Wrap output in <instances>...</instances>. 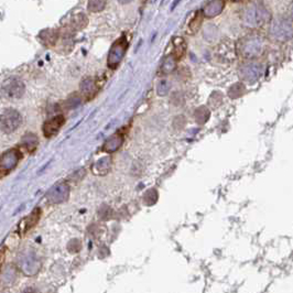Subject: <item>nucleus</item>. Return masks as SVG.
Segmentation results:
<instances>
[{"instance_id":"nucleus-7","label":"nucleus","mask_w":293,"mask_h":293,"mask_svg":"<svg viewBox=\"0 0 293 293\" xmlns=\"http://www.w3.org/2000/svg\"><path fill=\"white\" fill-rule=\"evenodd\" d=\"M20 268L27 276H34L39 270V263H36L34 257H26L20 263Z\"/></svg>"},{"instance_id":"nucleus-3","label":"nucleus","mask_w":293,"mask_h":293,"mask_svg":"<svg viewBox=\"0 0 293 293\" xmlns=\"http://www.w3.org/2000/svg\"><path fill=\"white\" fill-rule=\"evenodd\" d=\"M20 158V153L18 150L11 149L9 151H7L0 156V172L1 173H8L10 172L12 169H15V166L18 164Z\"/></svg>"},{"instance_id":"nucleus-2","label":"nucleus","mask_w":293,"mask_h":293,"mask_svg":"<svg viewBox=\"0 0 293 293\" xmlns=\"http://www.w3.org/2000/svg\"><path fill=\"white\" fill-rule=\"evenodd\" d=\"M1 92L8 98L18 99L21 98L26 92V85L18 77H9L1 84Z\"/></svg>"},{"instance_id":"nucleus-11","label":"nucleus","mask_w":293,"mask_h":293,"mask_svg":"<svg viewBox=\"0 0 293 293\" xmlns=\"http://www.w3.org/2000/svg\"><path fill=\"white\" fill-rule=\"evenodd\" d=\"M36 144H38V138H36V136L31 135V139H29V135L24 137V146H26V148H28L29 150L35 149Z\"/></svg>"},{"instance_id":"nucleus-8","label":"nucleus","mask_w":293,"mask_h":293,"mask_svg":"<svg viewBox=\"0 0 293 293\" xmlns=\"http://www.w3.org/2000/svg\"><path fill=\"white\" fill-rule=\"evenodd\" d=\"M81 91H82L85 96H93L96 92L95 82L92 79H85L82 84H81Z\"/></svg>"},{"instance_id":"nucleus-9","label":"nucleus","mask_w":293,"mask_h":293,"mask_svg":"<svg viewBox=\"0 0 293 293\" xmlns=\"http://www.w3.org/2000/svg\"><path fill=\"white\" fill-rule=\"evenodd\" d=\"M121 144H123V138H121L119 135L112 136L107 141H106V144L104 145V149L106 151H109V152L115 151V150L119 148Z\"/></svg>"},{"instance_id":"nucleus-5","label":"nucleus","mask_w":293,"mask_h":293,"mask_svg":"<svg viewBox=\"0 0 293 293\" xmlns=\"http://www.w3.org/2000/svg\"><path fill=\"white\" fill-rule=\"evenodd\" d=\"M63 124H64V117L63 116L59 115V116L53 117L52 119L46 121V123H44V125H43L42 129H43L44 135H46L47 138H51L53 136H55L56 133L59 132L60 128L63 126Z\"/></svg>"},{"instance_id":"nucleus-12","label":"nucleus","mask_w":293,"mask_h":293,"mask_svg":"<svg viewBox=\"0 0 293 293\" xmlns=\"http://www.w3.org/2000/svg\"><path fill=\"white\" fill-rule=\"evenodd\" d=\"M21 293H39V291L34 288H26Z\"/></svg>"},{"instance_id":"nucleus-4","label":"nucleus","mask_w":293,"mask_h":293,"mask_svg":"<svg viewBox=\"0 0 293 293\" xmlns=\"http://www.w3.org/2000/svg\"><path fill=\"white\" fill-rule=\"evenodd\" d=\"M126 49H127V41L125 38H120L116 43L114 44L108 56V65L111 67H115L116 65L120 62L125 54Z\"/></svg>"},{"instance_id":"nucleus-6","label":"nucleus","mask_w":293,"mask_h":293,"mask_svg":"<svg viewBox=\"0 0 293 293\" xmlns=\"http://www.w3.org/2000/svg\"><path fill=\"white\" fill-rule=\"evenodd\" d=\"M68 193H70V190H68L66 185L59 184L55 185L54 188L49 192L48 196L53 203H62L67 199Z\"/></svg>"},{"instance_id":"nucleus-10","label":"nucleus","mask_w":293,"mask_h":293,"mask_svg":"<svg viewBox=\"0 0 293 293\" xmlns=\"http://www.w3.org/2000/svg\"><path fill=\"white\" fill-rule=\"evenodd\" d=\"M88 10L92 12H99L106 7V1H100V0H94V1H89L87 3Z\"/></svg>"},{"instance_id":"nucleus-1","label":"nucleus","mask_w":293,"mask_h":293,"mask_svg":"<svg viewBox=\"0 0 293 293\" xmlns=\"http://www.w3.org/2000/svg\"><path fill=\"white\" fill-rule=\"evenodd\" d=\"M22 123V117L16 109L7 108L0 112V131L3 133H12Z\"/></svg>"}]
</instances>
